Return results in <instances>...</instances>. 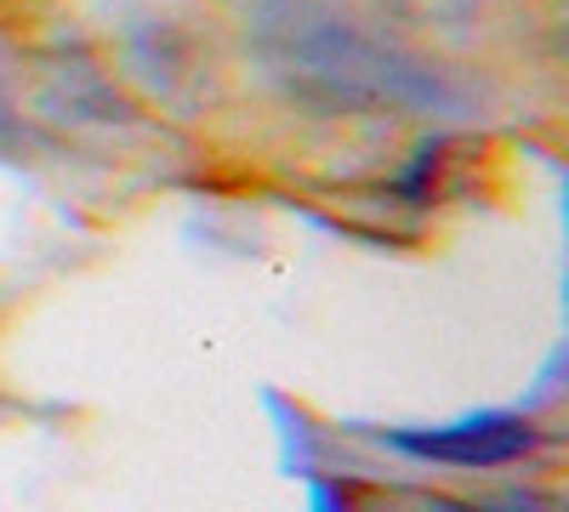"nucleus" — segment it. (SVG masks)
Wrapping results in <instances>:
<instances>
[{"mask_svg":"<svg viewBox=\"0 0 569 512\" xmlns=\"http://www.w3.org/2000/svg\"><path fill=\"white\" fill-rule=\"evenodd\" d=\"M393 450L421 455V461H450V468H512L541 444V428H530L525 415H472L456 428H405L388 433Z\"/></svg>","mask_w":569,"mask_h":512,"instance_id":"1","label":"nucleus"},{"mask_svg":"<svg viewBox=\"0 0 569 512\" xmlns=\"http://www.w3.org/2000/svg\"><path fill=\"white\" fill-rule=\"evenodd\" d=\"M439 171H445V143H421L416 160H410L405 177H399L405 205H433V194H439Z\"/></svg>","mask_w":569,"mask_h":512,"instance_id":"2","label":"nucleus"}]
</instances>
